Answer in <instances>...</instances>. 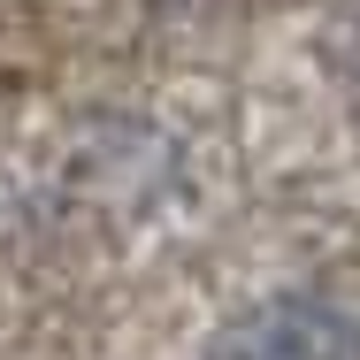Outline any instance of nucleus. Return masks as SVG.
<instances>
[{"mask_svg":"<svg viewBox=\"0 0 360 360\" xmlns=\"http://www.w3.org/2000/svg\"><path fill=\"white\" fill-rule=\"evenodd\" d=\"M207 360H360V322L330 299H269L238 314Z\"/></svg>","mask_w":360,"mask_h":360,"instance_id":"obj_1","label":"nucleus"}]
</instances>
